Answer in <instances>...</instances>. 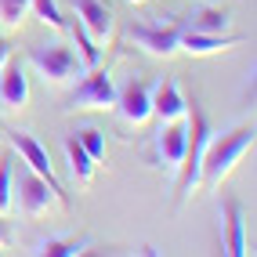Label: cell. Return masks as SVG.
Wrapping results in <instances>:
<instances>
[{"instance_id":"obj_25","label":"cell","mask_w":257,"mask_h":257,"mask_svg":"<svg viewBox=\"0 0 257 257\" xmlns=\"http://www.w3.org/2000/svg\"><path fill=\"white\" fill-rule=\"evenodd\" d=\"M203 4H217V0H203Z\"/></svg>"},{"instance_id":"obj_1","label":"cell","mask_w":257,"mask_h":257,"mask_svg":"<svg viewBox=\"0 0 257 257\" xmlns=\"http://www.w3.org/2000/svg\"><path fill=\"white\" fill-rule=\"evenodd\" d=\"M185 127H188V142H185V156H181V167L174 174V207L181 210L188 199H192L203 181H199V167H203V149H207V138H210V119L203 112V105L196 98H188V109H185Z\"/></svg>"},{"instance_id":"obj_13","label":"cell","mask_w":257,"mask_h":257,"mask_svg":"<svg viewBox=\"0 0 257 257\" xmlns=\"http://www.w3.org/2000/svg\"><path fill=\"white\" fill-rule=\"evenodd\" d=\"M185 109H188V98L178 91V83L170 76L152 83V116H160L163 123H170V119H181Z\"/></svg>"},{"instance_id":"obj_5","label":"cell","mask_w":257,"mask_h":257,"mask_svg":"<svg viewBox=\"0 0 257 257\" xmlns=\"http://www.w3.org/2000/svg\"><path fill=\"white\" fill-rule=\"evenodd\" d=\"M29 62H33V69L44 76V83H51V87H62V83H69L80 73V58L73 55V47H65V44H40V47H33Z\"/></svg>"},{"instance_id":"obj_8","label":"cell","mask_w":257,"mask_h":257,"mask_svg":"<svg viewBox=\"0 0 257 257\" xmlns=\"http://www.w3.org/2000/svg\"><path fill=\"white\" fill-rule=\"evenodd\" d=\"M51 203H58L55 192H51V185L22 163V170H19V207H22V214L26 217H44L51 210Z\"/></svg>"},{"instance_id":"obj_15","label":"cell","mask_w":257,"mask_h":257,"mask_svg":"<svg viewBox=\"0 0 257 257\" xmlns=\"http://www.w3.org/2000/svg\"><path fill=\"white\" fill-rule=\"evenodd\" d=\"M91 246V235H58V239H44V243H37L29 253H37V257H76Z\"/></svg>"},{"instance_id":"obj_19","label":"cell","mask_w":257,"mask_h":257,"mask_svg":"<svg viewBox=\"0 0 257 257\" xmlns=\"http://www.w3.org/2000/svg\"><path fill=\"white\" fill-rule=\"evenodd\" d=\"M65 29L73 33V40H76V47H80V65H83V69H94V65H101V47L94 44L91 33L83 29L80 22H65Z\"/></svg>"},{"instance_id":"obj_22","label":"cell","mask_w":257,"mask_h":257,"mask_svg":"<svg viewBox=\"0 0 257 257\" xmlns=\"http://www.w3.org/2000/svg\"><path fill=\"white\" fill-rule=\"evenodd\" d=\"M29 19V0H0V22L8 29H19Z\"/></svg>"},{"instance_id":"obj_26","label":"cell","mask_w":257,"mask_h":257,"mask_svg":"<svg viewBox=\"0 0 257 257\" xmlns=\"http://www.w3.org/2000/svg\"><path fill=\"white\" fill-rule=\"evenodd\" d=\"M131 4H145V0H131Z\"/></svg>"},{"instance_id":"obj_2","label":"cell","mask_w":257,"mask_h":257,"mask_svg":"<svg viewBox=\"0 0 257 257\" xmlns=\"http://www.w3.org/2000/svg\"><path fill=\"white\" fill-rule=\"evenodd\" d=\"M253 138H257L253 123L232 127V131H225V134H210V138H207V149H203V167H199L203 188L217 192V188L225 185V178L235 170V163L253 149Z\"/></svg>"},{"instance_id":"obj_24","label":"cell","mask_w":257,"mask_h":257,"mask_svg":"<svg viewBox=\"0 0 257 257\" xmlns=\"http://www.w3.org/2000/svg\"><path fill=\"white\" fill-rule=\"evenodd\" d=\"M0 246H11V228H8L4 217H0Z\"/></svg>"},{"instance_id":"obj_27","label":"cell","mask_w":257,"mask_h":257,"mask_svg":"<svg viewBox=\"0 0 257 257\" xmlns=\"http://www.w3.org/2000/svg\"><path fill=\"white\" fill-rule=\"evenodd\" d=\"M0 138H4V134H0Z\"/></svg>"},{"instance_id":"obj_20","label":"cell","mask_w":257,"mask_h":257,"mask_svg":"<svg viewBox=\"0 0 257 257\" xmlns=\"http://www.w3.org/2000/svg\"><path fill=\"white\" fill-rule=\"evenodd\" d=\"M76 142L87 149V156L101 167V163H109V149H105V134H101L98 127H80L76 131Z\"/></svg>"},{"instance_id":"obj_4","label":"cell","mask_w":257,"mask_h":257,"mask_svg":"<svg viewBox=\"0 0 257 257\" xmlns=\"http://www.w3.org/2000/svg\"><path fill=\"white\" fill-rule=\"evenodd\" d=\"M181 29H185L181 19H174V22H134L127 29V40L152 58H174L181 51Z\"/></svg>"},{"instance_id":"obj_17","label":"cell","mask_w":257,"mask_h":257,"mask_svg":"<svg viewBox=\"0 0 257 257\" xmlns=\"http://www.w3.org/2000/svg\"><path fill=\"white\" fill-rule=\"evenodd\" d=\"M65 156H69V167H73V174L83 181V185H91L94 181V160L87 156V149H83L76 138H73V134H69V138H65Z\"/></svg>"},{"instance_id":"obj_7","label":"cell","mask_w":257,"mask_h":257,"mask_svg":"<svg viewBox=\"0 0 257 257\" xmlns=\"http://www.w3.org/2000/svg\"><path fill=\"white\" fill-rule=\"evenodd\" d=\"M119 119L131 127H145L149 119H152V83L138 80V76H131L123 83V91H116V105Z\"/></svg>"},{"instance_id":"obj_18","label":"cell","mask_w":257,"mask_h":257,"mask_svg":"<svg viewBox=\"0 0 257 257\" xmlns=\"http://www.w3.org/2000/svg\"><path fill=\"white\" fill-rule=\"evenodd\" d=\"M15 152H0V217H8L15 207Z\"/></svg>"},{"instance_id":"obj_6","label":"cell","mask_w":257,"mask_h":257,"mask_svg":"<svg viewBox=\"0 0 257 257\" xmlns=\"http://www.w3.org/2000/svg\"><path fill=\"white\" fill-rule=\"evenodd\" d=\"M112 105H116V83H112L109 69L94 65V69H87V76L76 83V91L69 98V109L83 112V109H112Z\"/></svg>"},{"instance_id":"obj_12","label":"cell","mask_w":257,"mask_h":257,"mask_svg":"<svg viewBox=\"0 0 257 257\" xmlns=\"http://www.w3.org/2000/svg\"><path fill=\"white\" fill-rule=\"evenodd\" d=\"M243 37L235 33H199V29H181V51H188L192 58H203V55H217V51H228V47H239Z\"/></svg>"},{"instance_id":"obj_9","label":"cell","mask_w":257,"mask_h":257,"mask_svg":"<svg viewBox=\"0 0 257 257\" xmlns=\"http://www.w3.org/2000/svg\"><path fill=\"white\" fill-rule=\"evenodd\" d=\"M69 8H73V15H76V22L94 37V44L112 40L116 19H112V8L105 4V0H69Z\"/></svg>"},{"instance_id":"obj_14","label":"cell","mask_w":257,"mask_h":257,"mask_svg":"<svg viewBox=\"0 0 257 257\" xmlns=\"http://www.w3.org/2000/svg\"><path fill=\"white\" fill-rule=\"evenodd\" d=\"M29 101V76L19 62H8L0 69V105L4 109H22Z\"/></svg>"},{"instance_id":"obj_21","label":"cell","mask_w":257,"mask_h":257,"mask_svg":"<svg viewBox=\"0 0 257 257\" xmlns=\"http://www.w3.org/2000/svg\"><path fill=\"white\" fill-rule=\"evenodd\" d=\"M29 11L37 15V19L51 29H65V19H62V11H58V0H29Z\"/></svg>"},{"instance_id":"obj_11","label":"cell","mask_w":257,"mask_h":257,"mask_svg":"<svg viewBox=\"0 0 257 257\" xmlns=\"http://www.w3.org/2000/svg\"><path fill=\"white\" fill-rule=\"evenodd\" d=\"M185 142H188V127H185V116L181 119H170V123L156 134V163L170 174H178L181 156H185Z\"/></svg>"},{"instance_id":"obj_16","label":"cell","mask_w":257,"mask_h":257,"mask_svg":"<svg viewBox=\"0 0 257 257\" xmlns=\"http://www.w3.org/2000/svg\"><path fill=\"white\" fill-rule=\"evenodd\" d=\"M228 26H232V11L225 8H203L185 22V29H199V33H228Z\"/></svg>"},{"instance_id":"obj_10","label":"cell","mask_w":257,"mask_h":257,"mask_svg":"<svg viewBox=\"0 0 257 257\" xmlns=\"http://www.w3.org/2000/svg\"><path fill=\"white\" fill-rule=\"evenodd\" d=\"M221 243L228 257H246V217L239 199H221Z\"/></svg>"},{"instance_id":"obj_3","label":"cell","mask_w":257,"mask_h":257,"mask_svg":"<svg viewBox=\"0 0 257 257\" xmlns=\"http://www.w3.org/2000/svg\"><path fill=\"white\" fill-rule=\"evenodd\" d=\"M8 134V142H11V152L19 156V163H26L33 174H40L47 185H51V192H55V199L62 203L65 210H69V192L62 188V181L55 178V167H51V156H47V149L33 138L29 131H4Z\"/></svg>"},{"instance_id":"obj_23","label":"cell","mask_w":257,"mask_h":257,"mask_svg":"<svg viewBox=\"0 0 257 257\" xmlns=\"http://www.w3.org/2000/svg\"><path fill=\"white\" fill-rule=\"evenodd\" d=\"M8 62H11V44H8L4 37H0V69H4Z\"/></svg>"}]
</instances>
